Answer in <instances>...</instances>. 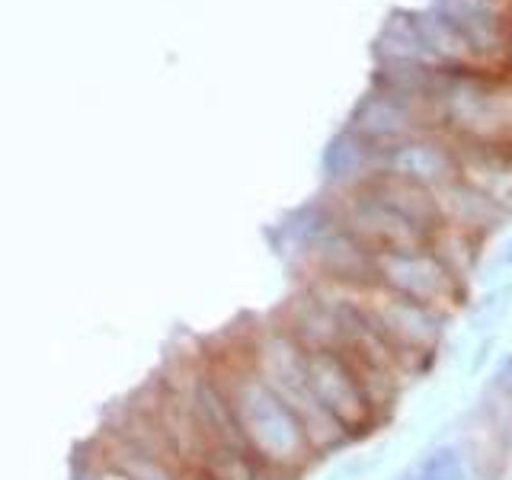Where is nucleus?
I'll return each instance as SVG.
<instances>
[{
	"mask_svg": "<svg viewBox=\"0 0 512 480\" xmlns=\"http://www.w3.org/2000/svg\"><path fill=\"white\" fill-rule=\"evenodd\" d=\"M432 125H439V109L432 103H420L394 90L375 87L352 109L349 132H356L375 151H388L413 135L432 132Z\"/></svg>",
	"mask_w": 512,
	"mask_h": 480,
	"instance_id": "obj_6",
	"label": "nucleus"
},
{
	"mask_svg": "<svg viewBox=\"0 0 512 480\" xmlns=\"http://www.w3.org/2000/svg\"><path fill=\"white\" fill-rule=\"evenodd\" d=\"M375 45H378L375 48L378 61H423V64H432L426 45H423V36H420V26H416V13H404V10L391 13Z\"/></svg>",
	"mask_w": 512,
	"mask_h": 480,
	"instance_id": "obj_13",
	"label": "nucleus"
},
{
	"mask_svg": "<svg viewBox=\"0 0 512 480\" xmlns=\"http://www.w3.org/2000/svg\"><path fill=\"white\" fill-rule=\"evenodd\" d=\"M436 10L452 20L474 58L500 55L512 42L509 0H436Z\"/></svg>",
	"mask_w": 512,
	"mask_h": 480,
	"instance_id": "obj_8",
	"label": "nucleus"
},
{
	"mask_svg": "<svg viewBox=\"0 0 512 480\" xmlns=\"http://www.w3.org/2000/svg\"><path fill=\"white\" fill-rule=\"evenodd\" d=\"M247 349H250L253 365L260 368V375L276 388V394L285 400L288 410L301 420L317 455H327L333 448L349 442L346 432L333 423V416L320 404V397L311 384V372H308V352H304V346L292 333L282 324L263 327L260 333L247 340Z\"/></svg>",
	"mask_w": 512,
	"mask_h": 480,
	"instance_id": "obj_2",
	"label": "nucleus"
},
{
	"mask_svg": "<svg viewBox=\"0 0 512 480\" xmlns=\"http://www.w3.org/2000/svg\"><path fill=\"white\" fill-rule=\"evenodd\" d=\"M378 173L436 192L439 186L458 180V144L452 135L442 138L436 132H420L388 151H378Z\"/></svg>",
	"mask_w": 512,
	"mask_h": 480,
	"instance_id": "obj_7",
	"label": "nucleus"
},
{
	"mask_svg": "<svg viewBox=\"0 0 512 480\" xmlns=\"http://www.w3.org/2000/svg\"><path fill=\"white\" fill-rule=\"evenodd\" d=\"M480 244H484V237H474L461 228H448V224H439V228L429 234V250L436 253L461 282H464V276L474 272Z\"/></svg>",
	"mask_w": 512,
	"mask_h": 480,
	"instance_id": "obj_14",
	"label": "nucleus"
},
{
	"mask_svg": "<svg viewBox=\"0 0 512 480\" xmlns=\"http://www.w3.org/2000/svg\"><path fill=\"white\" fill-rule=\"evenodd\" d=\"M397 480H413V474H410V477H397Z\"/></svg>",
	"mask_w": 512,
	"mask_h": 480,
	"instance_id": "obj_17",
	"label": "nucleus"
},
{
	"mask_svg": "<svg viewBox=\"0 0 512 480\" xmlns=\"http://www.w3.org/2000/svg\"><path fill=\"white\" fill-rule=\"evenodd\" d=\"M413 480H471L468 461L455 445H436L416 464Z\"/></svg>",
	"mask_w": 512,
	"mask_h": 480,
	"instance_id": "obj_15",
	"label": "nucleus"
},
{
	"mask_svg": "<svg viewBox=\"0 0 512 480\" xmlns=\"http://www.w3.org/2000/svg\"><path fill=\"white\" fill-rule=\"evenodd\" d=\"M212 372L237 416L240 436H244L250 455L272 477H295L304 468H311L317 452L308 432L276 394V388L260 375V368L253 365L247 343L237 356L218 359Z\"/></svg>",
	"mask_w": 512,
	"mask_h": 480,
	"instance_id": "obj_1",
	"label": "nucleus"
},
{
	"mask_svg": "<svg viewBox=\"0 0 512 480\" xmlns=\"http://www.w3.org/2000/svg\"><path fill=\"white\" fill-rule=\"evenodd\" d=\"M324 173L336 192L356 189L368 176L378 173V151L365 144L356 132H340L324 151Z\"/></svg>",
	"mask_w": 512,
	"mask_h": 480,
	"instance_id": "obj_11",
	"label": "nucleus"
},
{
	"mask_svg": "<svg viewBox=\"0 0 512 480\" xmlns=\"http://www.w3.org/2000/svg\"><path fill=\"white\" fill-rule=\"evenodd\" d=\"M436 205L439 218L448 228H461L474 237H487L509 218L500 205L490 202L487 196H480L477 189H471L464 180H452L436 189Z\"/></svg>",
	"mask_w": 512,
	"mask_h": 480,
	"instance_id": "obj_10",
	"label": "nucleus"
},
{
	"mask_svg": "<svg viewBox=\"0 0 512 480\" xmlns=\"http://www.w3.org/2000/svg\"><path fill=\"white\" fill-rule=\"evenodd\" d=\"M186 480H212V477H205V474H186Z\"/></svg>",
	"mask_w": 512,
	"mask_h": 480,
	"instance_id": "obj_16",
	"label": "nucleus"
},
{
	"mask_svg": "<svg viewBox=\"0 0 512 480\" xmlns=\"http://www.w3.org/2000/svg\"><path fill=\"white\" fill-rule=\"evenodd\" d=\"M304 352H308V372L320 404L333 416V423L346 432L349 442L359 439L362 432H368L381 420V410L372 400V394H368L365 381L336 352L327 349H304Z\"/></svg>",
	"mask_w": 512,
	"mask_h": 480,
	"instance_id": "obj_5",
	"label": "nucleus"
},
{
	"mask_svg": "<svg viewBox=\"0 0 512 480\" xmlns=\"http://www.w3.org/2000/svg\"><path fill=\"white\" fill-rule=\"evenodd\" d=\"M458 180L512 215V148L458 141Z\"/></svg>",
	"mask_w": 512,
	"mask_h": 480,
	"instance_id": "obj_9",
	"label": "nucleus"
},
{
	"mask_svg": "<svg viewBox=\"0 0 512 480\" xmlns=\"http://www.w3.org/2000/svg\"><path fill=\"white\" fill-rule=\"evenodd\" d=\"M349 295L365 311V317L378 327V333L388 340L400 356H404L413 368H420L432 352H436L442 340V324L445 314L426 308V304L407 301L388 288L375 282L368 285H346Z\"/></svg>",
	"mask_w": 512,
	"mask_h": 480,
	"instance_id": "obj_3",
	"label": "nucleus"
},
{
	"mask_svg": "<svg viewBox=\"0 0 512 480\" xmlns=\"http://www.w3.org/2000/svg\"><path fill=\"white\" fill-rule=\"evenodd\" d=\"M416 26H420L423 45L436 68H452V71L474 68L471 45L464 42V36L452 26V20H448L445 13H439L436 7L416 13Z\"/></svg>",
	"mask_w": 512,
	"mask_h": 480,
	"instance_id": "obj_12",
	"label": "nucleus"
},
{
	"mask_svg": "<svg viewBox=\"0 0 512 480\" xmlns=\"http://www.w3.org/2000/svg\"><path fill=\"white\" fill-rule=\"evenodd\" d=\"M372 282L407 301L426 304L445 317L458 308V298L464 292V282L429 250V244L375 253Z\"/></svg>",
	"mask_w": 512,
	"mask_h": 480,
	"instance_id": "obj_4",
	"label": "nucleus"
}]
</instances>
